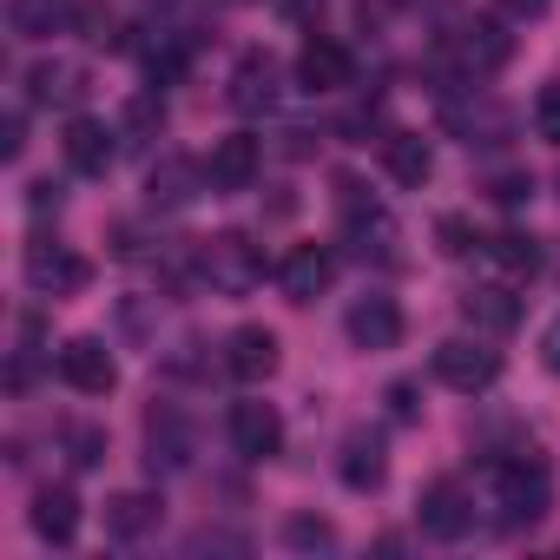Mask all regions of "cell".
<instances>
[{"instance_id":"obj_6","label":"cell","mask_w":560,"mask_h":560,"mask_svg":"<svg viewBox=\"0 0 560 560\" xmlns=\"http://www.w3.org/2000/svg\"><path fill=\"white\" fill-rule=\"evenodd\" d=\"M435 376H442L455 396H481V389H494V376H501V357H494L488 343L448 337V343L435 350Z\"/></svg>"},{"instance_id":"obj_4","label":"cell","mask_w":560,"mask_h":560,"mask_svg":"<svg viewBox=\"0 0 560 560\" xmlns=\"http://www.w3.org/2000/svg\"><path fill=\"white\" fill-rule=\"evenodd\" d=\"M442 54L455 60V73H468V80H488V73H501V67H508V54H514V34H508L501 21H488V14H468V21H455V27L442 34Z\"/></svg>"},{"instance_id":"obj_19","label":"cell","mask_w":560,"mask_h":560,"mask_svg":"<svg viewBox=\"0 0 560 560\" xmlns=\"http://www.w3.org/2000/svg\"><path fill=\"white\" fill-rule=\"evenodd\" d=\"M231 106L237 113H270L277 106V60L270 54H244L231 73Z\"/></svg>"},{"instance_id":"obj_29","label":"cell","mask_w":560,"mask_h":560,"mask_svg":"<svg viewBox=\"0 0 560 560\" xmlns=\"http://www.w3.org/2000/svg\"><path fill=\"white\" fill-rule=\"evenodd\" d=\"M159 126H165V106H159V93H139V100L126 106V126H119V132H126V145H145Z\"/></svg>"},{"instance_id":"obj_7","label":"cell","mask_w":560,"mask_h":560,"mask_svg":"<svg viewBox=\"0 0 560 560\" xmlns=\"http://www.w3.org/2000/svg\"><path fill=\"white\" fill-rule=\"evenodd\" d=\"M145 468L152 475H185L191 468V422L172 402H152V416H145Z\"/></svg>"},{"instance_id":"obj_32","label":"cell","mask_w":560,"mask_h":560,"mask_svg":"<svg viewBox=\"0 0 560 560\" xmlns=\"http://www.w3.org/2000/svg\"><path fill=\"white\" fill-rule=\"evenodd\" d=\"M534 132H540L547 145H560V86H540V100H534Z\"/></svg>"},{"instance_id":"obj_37","label":"cell","mask_w":560,"mask_h":560,"mask_svg":"<svg viewBox=\"0 0 560 560\" xmlns=\"http://www.w3.org/2000/svg\"><path fill=\"white\" fill-rule=\"evenodd\" d=\"M553 8V0H501V14H514V21H540Z\"/></svg>"},{"instance_id":"obj_31","label":"cell","mask_w":560,"mask_h":560,"mask_svg":"<svg viewBox=\"0 0 560 560\" xmlns=\"http://www.w3.org/2000/svg\"><path fill=\"white\" fill-rule=\"evenodd\" d=\"M67 455H73V468H100L106 435H100V429H67Z\"/></svg>"},{"instance_id":"obj_34","label":"cell","mask_w":560,"mask_h":560,"mask_svg":"<svg viewBox=\"0 0 560 560\" xmlns=\"http://www.w3.org/2000/svg\"><path fill=\"white\" fill-rule=\"evenodd\" d=\"M468 244H481V237H468V224H462V218H442V250H448V257H462Z\"/></svg>"},{"instance_id":"obj_39","label":"cell","mask_w":560,"mask_h":560,"mask_svg":"<svg viewBox=\"0 0 560 560\" xmlns=\"http://www.w3.org/2000/svg\"><path fill=\"white\" fill-rule=\"evenodd\" d=\"M311 139H317V132H304V126H291V132H284V159H311Z\"/></svg>"},{"instance_id":"obj_27","label":"cell","mask_w":560,"mask_h":560,"mask_svg":"<svg viewBox=\"0 0 560 560\" xmlns=\"http://www.w3.org/2000/svg\"><path fill=\"white\" fill-rule=\"evenodd\" d=\"M448 119H455V132H462L468 145H501V139H508V113H501L494 100H475V113L455 106Z\"/></svg>"},{"instance_id":"obj_21","label":"cell","mask_w":560,"mask_h":560,"mask_svg":"<svg viewBox=\"0 0 560 560\" xmlns=\"http://www.w3.org/2000/svg\"><path fill=\"white\" fill-rule=\"evenodd\" d=\"M34 534L54 540V547H67L80 534V494L73 488H40L34 494Z\"/></svg>"},{"instance_id":"obj_35","label":"cell","mask_w":560,"mask_h":560,"mask_svg":"<svg viewBox=\"0 0 560 560\" xmlns=\"http://www.w3.org/2000/svg\"><path fill=\"white\" fill-rule=\"evenodd\" d=\"M27 211H60V185H54V178L27 185Z\"/></svg>"},{"instance_id":"obj_5","label":"cell","mask_w":560,"mask_h":560,"mask_svg":"<svg viewBox=\"0 0 560 560\" xmlns=\"http://www.w3.org/2000/svg\"><path fill=\"white\" fill-rule=\"evenodd\" d=\"M86 277H93V264L80 250H67L54 237H34L27 244V284L40 298H73V291H86Z\"/></svg>"},{"instance_id":"obj_3","label":"cell","mask_w":560,"mask_h":560,"mask_svg":"<svg viewBox=\"0 0 560 560\" xmlns=\"http://www.w3.org/2000/svg\"><path fill=\"white\" fill-rule=\"evenodd\" d=\"M198 284H211L218 298H250L264 284V250L244 231H218L198 244Z\"/></svg>"},{"instance_id":"obj_25","label":"cell","mask_w":560,"mask_h":560,"mask_svg":"<svg viewBox=\"0 0 560 560\" xmlns=\"http://www.w3.org/2000/svg\"><path fill=\"white\" fill-rule=\"evenodd\" d=\"M337 468H343V481H350L357 494H363V488H383V475H389V462H383V442H376V435H363V429L343 442V462H337Z\"/></svg>"},{"instance_id":"obj_20","label":"cell","mask_w":560,"mask_h":560,"mask_svg":"<svg viewBox=\"0 0 560 560\" xmlns=\"http://www.w3.org/2000/svg\"><path fill=\"white\" fill-rule=\"evenodd\" d=\"M80 93H86V73L73 60H40L27 73V100L34 106H80Z\"/></svg>"},{"instance_id":"obj_26","label":"cell","mask_w":560,"mask_h":560,"mask_svg":"<svg viewBox=\"0 0 560 560\" xmlns=\"http://www.w3.org/2000/svg\"><path fill=\"white\" fill-rule=\"evenodd\" d=\"M145 527H159V501L152 494H113L106 501V534L113 540H139Z\"/></svg>"},{"instance_id":"obj_28","label":"cell","mask_w":560,"mask_h":560,"mask_svg":"<svg viewBox=\"0 0 560 560\" xmlns=\"http://www.w3.org/2000/svg\"><path fill=\"white\" fill-rule=\"evenodd\" d=\"M284 547H298V553H324V547H337V527H330L324 514H291V521H284Z\"/></svg>"},{"instance_id":"obj_15","label":"cell","mask_w":560,"mask_h":560,"mask_svg":"<svg viewBox=\"0 0 560 560\" xmlns=\"http://www.w3.org/2000/svg\"><path fill=\"white\" fill-rule=\"evenodd\" d=\"M205 178H211L205 165H191V159H178V152H172V159H159V165H152V178H145V205H152V211H185V205L198 198V185H205Z\"/></svg>"},{"instance_id":"obj_2","label":"cell","mask_w":560,"mask_h":560,"mask_svg":"<svg viewBox=\"0 0 560 560\" xmlns=\"http://www.w3.org/2000/svg\"><path fill=\"white\" fill-rule=\"evenodd\" d=\"M337 211H343V244H350V257H363V264H396V218L357 185V178H337Z\"/></svg>"},{"instance_id":"obj_30","label":"cell","mask_w":560,"mask_h":560,"mask_svg":"<svg viewBox=\"0 0 560 560\" xmlns=\"http://www.w3.org/2000/svg\"><path fill=\"white\" fill-rule=\"evenodd\" d=\"M185 553H250V540L244 534H224V527H198L185 540Z\"/></svg>"},{"instance_id":"obj_12","label":"cell","mask_w":560,"mask_h":560,"mask_svg":"<svg viewBox=\"0 0 560 560\" xmlns=\"http://www.w3.org/2000/svg\"><path fill=\"white\" fill-rule=\"evenodd\" d=\"M205 172H211V191H250V185H257V172H264V152H257V139L231 132V139H218V145H211Z\"/></svg>"},{"instance_id":"obj_10","label":"cell","mask_w":560,"mask_h":560,"mask_svg":"<svg viewBox=\"0 0 560 560\" xmlns=\"http://www.w3.org/2000/svg\"><path fill=\"white\" fill-rule=\"evenodd\" d=\"M277 284H284L291 304H317V298L337 284V257H330L324 244H298V250L284 257V270H277Z\"/></svg>"},{"instance_id":"obj_36","label":"cell","mask_w":560,"mask_h":560,"mask_svg":"<svg viewBox=\"0 0 560 560\" xmlns=\"http://www.w3.org/2000/svg\"><path fill=\"white\" fill-rule=\"evenodd\" d=\"M0 152H8V159H21V152H27V119H21V113L8 119V132H0Z\"/></svg>"},{"instance_id":"obj_13","label":"cell","mask_w":560,"mask_h":560,"mask_svg":"<svg viewBox=\"0 0 560 560\" xmlns=\"http://www.w3.org/2000/svg\"><path fill=\"white\" fill-rule=\"evenodd\" d=\"M343 330H350L357 350H396L402 343V311H396V298H357Z\"/></svg>"},{"instance_id":"obj_22","label":"cell","mask_w":560,"mask_h":560,"mask_svg":"<svg viewBox=\"0 0 560 560\" xmlns=\"http://www.w3.org/2000/svg\"><path fill=\"white\" fill-rule=\"evenodd\" d=\"M73 8H80V0H14L8 21H14L21 40H47V34H67L73 27Z\"/></svg>"},{"instance_id":"obj_23","label":"cell","mask_w":560,"mask_h":560,"mask_svg":"<svg viewBox=\"0 0 560 560\" xmlns=\"http://www.w3.org/2000/svg\"><path fill=\"white\" fill-rule=\"evenodd\" d=\"M383 165H389L396 185H422V178L435 172V152H429L422 132H389V139H383Z\"/></svg>"},{"instance_id":"obj_14","label":"cell","mask_w":560,"mask_h":560,"mask_svg":"<svg viewBox=\"0 0 560 560\" xmlns=\"http://www.w3.org/2000/svg\"><path fill=\"white\" fill-rule=\"evenodd\" d=\"M119 139H126V132H113L106 119H86V113H80V119L67 126V165H73V172H86V178H106V165H113Z\"/></svg>"},{"instance_id":"obj_38","label":"cell","mask_w":560,"mask_h":560,"mask_svg":"<svg viewBox=\"0 0 560 560\" xmlns=\"http://www.w3.org/2000/svg\"><path fill=\"white\" fill-rule=\"evenodd\" d=\"M540 363L560 376V317H553V324H547V337H540Z\"/></svg>"},{"instance_id":"obj_16","label":"cell","mask_w":560,"mask_h":560,"mask_svg":"<svg viewBox=\"0 0 560 560\" xmlns=\"http://www.w3.org/2000/svg\"><path fill=\"white\" fill-rule=\"evenodd\" d=\"M224 370H231L237 383H264V376H277V337H270L264 324L231 330V343H224Z\"/></svg>"},{"instance_id":"obj_18","label":"cell","mask_w":560,"mask_h":560,"mask_svg":"<svg viewBox=\"0 0 560 560\" xmlns=\"http://www.w3.org/2000/svg\"><path fill=\"white\" fill-rule=\"evenodd\" d=\"M462 317H468L481 337H508V330L521 324V298H514L508 284H475V291L462 298Z\"/></svg>"},{"instance_id":"obj_17","label":"cell","mask_w":560,"mask_h":560,"mask_svg":"<svg viewBox=\"0 0 560 560\" xmlns=\"http://www.w3.org/2000/svg\"><path fill=\"white\" fill-rule=\"evenodd\" d=\"M350 47H337V40H311L304 54H298V80H304V93H343L350 86Z\"/></svg>"},{"instance_id":"obj_11","label":"cell","mask_w":560,"mask_h":560,"mask_svg":"<svg viewBox=\"0 0 560 560\" xmlns=\"http://www.w3.org/2000/svg\"><path fill=\"white\" fill-rule=\"evenodd\" d=\"M231 448L244 462L277 455V448H284V422H277V409L270 402H231Z\"/></svg>"},{"instance_id":"obj_40","label":"cell","mask_w":560,"mask_h":560,"mask_svg":"<svg viewBox=\"0 0 560 560\" xmlns=\"http://www.w3.org/2000/svg\"><path fill=\"white\" fill-rule=\"evenodd\" d=\"M389 409H396V416H402V422H409V416H416V402H409V383H396V389H389Z\"/></svg>"},{"instance_id":"obj_33","label":"cell","mask_w":560,"mask_h":560,"mask_svg":"<svg viewBox=\"0 0 560 560\" xmlns=\"http://www.w3.org/2000/svg\"><path fill=\"white\" fill-rule=\"evenodd\" d=\"M527 198H534V178H527V172H501V178H494V205H508V211H521Z\"/></svg>"},{"instance_id":"obj_1","label":"cell","mask_w":560,"mask_h":560,"mask_svg":"<svg viewBox=\"0 0 560 560\" xmlns=\"http://www.w3.org/2000/svg\"><path fill=\"white\" fill-rule=\"evenodd\" d=\"M488 494H494V521L501 527H534L553 508V475L540 462H494L488 468Z\"/></svg>"},{"instance_id":"obj_24","label":"cell","mask_w":560,"mask_h":560,"mask_svg":"<svg viewBox=\"0 0 560 560\" xmlns=\"http://www.w3.org/2000/svg\"><path fill=\"white\" fill-rule=\"evenodd\" d=\"M481 257H488L501 277H534V270H540V244H534L527 231H494V237H481Z\"/></svg>"},{"instance_id":"obj_8","label":"cell","mask_w":560,"mask_h":560,"mask_svg":"<svg viewBox=\"0 0 560 560\" xmlns=\"http://www.w3.org/2000/svg\"><path fill=\"white\" fill-rule=\"evenodd\" d=\"M60 383L80 389V396H106V389L119 383V363H113V350H106L100 337H73V343L60 350Z\"/></svg>"},{"instance_id":"obj_41","label":"cell","mask_w":560,"mask_h":560,"mask_svg":"<svg viewBox=\"0 0 560 560\" xmlns=\"http://www.w3.org/2000/svg\"><path fill=\"white\" fill-rule=\"evenodd\" d=\"M422 8H435V0H422Z\"/></svg>"},{"instance_id":"obj_9","label":"cell","mask_w":560,"mask_h":560,"mask_svg":"<svg viewBox=\"0 0 560 560\" xmlns=\"http://www.w3.org/2000/svg\"><path fill=\"white\" fill-rule=\"evenodd\" d=\"M416 514H422V534H429V540H462V534L475 527V501H468L462 481H429Z\"/></svg>"}]
</instances>
